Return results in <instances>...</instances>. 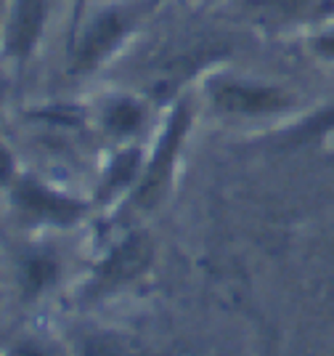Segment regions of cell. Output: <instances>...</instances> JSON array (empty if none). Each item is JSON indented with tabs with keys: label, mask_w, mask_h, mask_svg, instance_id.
Listing matches in <instances>:
<instances>
[{
	"label": "cell",
	"mask_w": 334,
	"mask_h": 356,
	"mask_svg": "<svg viewBox=\"0 0 334 356\" xmlns=\"http://www.w3.org/2000/svg\"><path fill=\"white\" fill-rule=\"evenodd\" d=\"M249 6L268 22H332L334 0H249Z\"/></svg>",
	"instance_id": "obj_9"
},
{
	"label": "cell",
	"mask_w": 334,
	"mask_h": 356,
	"mask_svg": "<svg viewBox=\"0 0 334 356\" xmlns=\"http://www.w3.org/2000/svg\"><path fill=\"white\" fill-rule=\"evenodd\" d=\"M16 181V165H14V154L8 152L6 141L0 138V186H11Z\"/></svg>",
	"instance_id": "obj_13"
},
{
	"label": "cell",
	"mask_w": 334,
	"mask_h": 356,
	"mask_svg": "<svg viewBox=\"0 0 334 356\" xmlns=\"http://www.w3.org/2000/svg\"><path fill=\"white\" fill-rule=\"evenodd\" d=\"M61 277V261L53 250H29L19 258V268H16V282H19V293L24 300H37L45 296Z\"/></svg>",
	"instance_id": "obj_8"
},
{
	"label": "cell",
	"mask_w": 334,
	"mask_h": 356,
	"mask_svg": "<svg viewBox=\"0 0 334 356\" xmlns=\"http://www.w3.org/2000/svg\"><path fill=\"white\" fill-rule=\"evenodd\" d=\"M51 14V0H14L8 30H6V51L8 56L24 61L37 48Z\"/></svg>",
	"instance_id": "obj_6"
},
{
	"label": "cell",
	"mask_w": 334,
	"mask_h": 356,
	"mask_svg": "<svg viewBox=\"0 0 334 356\" xmlns=\"http://www.w3.org/2000/svg\"><path fill=\"white\" fill-rule=\"evenodd\" d=\"M313 43H316V51H319V56L334 61V19L324 24V30L316 35V40H313Z\"/></svg>",
	"instance_id": "obj_14"
},
{
	"label": "cell",
	"mask_w": 334,
	"mask_h": 356,
	"mask_svg": "<svg viewBox=\"0 0 334 356\" xmlns=\"http://www.w3.org/2000/svg\"><path fill=\"white\" fill-rule=\"evenodd\" d=\"M189 125H191V112H189V104L183 102V104H178L173 109V115L167 120L157 147H154L151 157H149V163L141 170V178H138L135 189L131 192V202H128L131 210L146 213V210L160 205V200L165 197L170 181H173L175 163H178V154H181L183 141L189 136Z\"/></svg>",
	"instance_id": "obj_2"
},
{
	"label": "cell",
	"mask_w": 334,
	"mask_h": 356,
	"mask_svg": "<svg viewBox=\"0 0 334 356\" xmlns=\"http://www.w3.org/2000/svg\"><path fill=\"white\" fill-rule=\"evenodd\" d=\"M74 356H157L144 341L112 327H85L72 338Z\"/></svg>",
	"instance_id": "obj_7"
},
{
	"label": "cell",
	"mask_w": 334,
	"mask_h": 356,
	"mask_svg": "<svg viewBox=\"0 0 334 356\" xmlns=\"http://www.w3.org/2000/svg\"><path fill=\"white\" fill-rule=\"evenodd\" d=\"M6 356H61V354L48 341H43V338L24 335V338H19V341H14L8 346V354Z\"/></svg>",
	"instance_id": "obj_12"
},
{
	"label": "cell",
	"mask_w": 334,
	"mask_h": 356,
	"mask_svg": "<svg viewBox=\"0 0 334 356\" xmlns=\"http://www.w3.org/2000/svg\"><path fill=\"white\" fill-rule=\"evenodd\" d=\"M146 120V109L138 99L133 96H115L109 99L101 109V125L103 131L115 138H128L141 131Z\"/></svg>",
	"instance_id": "obj_11"
},
{
	"label": "cell",
	"mask_w": 334,
	"mask_h": 356,
	"mask_svg": "<svg viewBox=\"0 0 334 356\" xmlns=\"http://www.w3.org/2000/svg\"><path fill=\"white\" fill-rule=\"evenodd\" d=\"M207 99L220 115H231V118H265L292 106V96L284 88L247 77L210 80Z\"/></svg>",
	"instance_id": "obj_4"
},
{
	"label": "cell",
	"mask_w": 334,
	"mask_h": 356,
	"mask_svg": "<svg viewBox=\"0 0 334 356\" xmlns=\"http://www.w3.org/2000/svg\"><path fill=\"white\" fill-rule=\"evenodd\" d=\"M11 189V205L16 216L29 226H74L90 213L85 200H77L69 194L48 186L35 176H16Z\"/></svg>",
	"instance_id": "obj_3"
},
{
	"label": "cell",
	"mask_w": 334,
	"mask_h": 356,
	"mask_svg": "<svg viewBox=\"0 0 334 356\" xmlns=\"http://www.w3.org/2000/svg\"><path fill=\"white\" fill-rule=\"evenodd\" d=\"M151 258H154V242L146 232L135 229V232L122 234L93 264V271L83 284L80 300L83 303L101 300V298L128 287L135 280H141L151 266Z\"/></svg>",
	"instance_id": "obj_1"
},
{
	"label": "cell",
	"mask_w": 334,
	"mask_h": 356,
	"mask_svg": "<svg viewBox=\"0 0 334 356\" xmlns=\"http://www.w3.org/2000/svg\"><path fill=\"white\" fill-rule=\"evenodd\" d=\"M133 16L125 8H109L101 11L90 24L85 27L80 43L72 54V70L74 72H90L101 64L117 45L125 40L131 30Z\"/></svg>",
	"instance_id": "obj_5"
},
{
	"label": "cell",
	"mask_w": 334,
	"mask_h": 356,
	"mask_svg": "<svg viewBox=\"0 0 334 356\" xmlns=\"http://www.w3.org/2000/svg\"><path fill=\"white\" fill-rule=\"evenodd\" d=\"M141 178V152L138 149H122L115 160L103 170L101 186H99V202H112L122 192H133Z\"/></svg>",
	"instance_id": "obj_10"
}]
</instances>
